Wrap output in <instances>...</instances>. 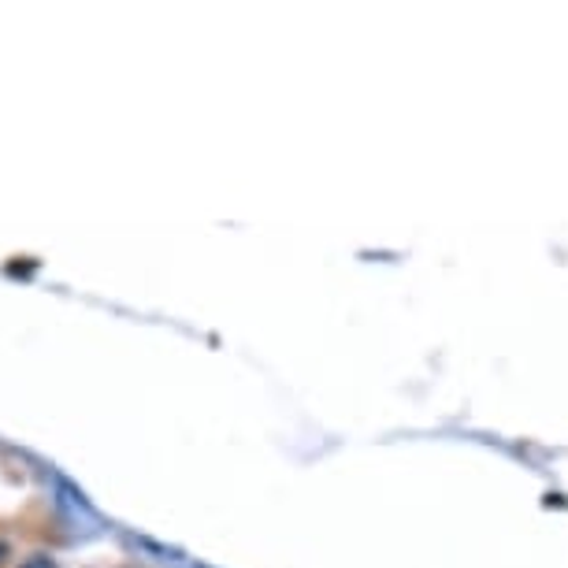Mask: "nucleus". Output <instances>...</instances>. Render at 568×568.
I'll return each instance as SVG.
<instances>
[{
    "label": "nucleus",
    "mask_w": 568,
    "mask_h": 568,
    "mask_svg": "<svg viewBox=\"0 0 568 568\" xmlns=\"http://www.w3.org/2000/svg\"><path fill=\"white\" fill-rule=\"evenodd\" d=\"M19 568H52V561H49V557H27V561L23 565H19Z\"/></svg>",
    "instance_id": "obj_1"
}]
</instances>
